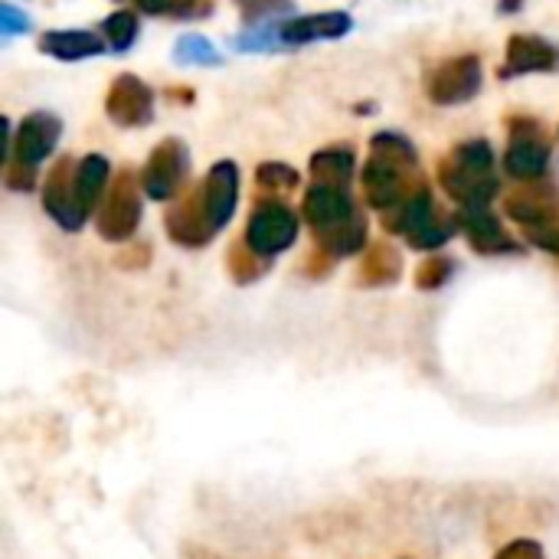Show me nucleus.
Returning <instances> with one entry per match:
<instances>
[{
  "mask_svg": "<svg viewBox=\"0 0 559 559\" xmlns=\"http://www.w3.org/2000/svg\"><path fill=\"white\" fill-rule=\"evenodd\" d=\"M416 174H419V160H416L413 144L396 131L377 134L373 154H370L367 170H364L367 203L373 210H383V213L403 206L423 187V180L416 183Z\"/></svg>",
  "mask_w": 559,
  "mask_h": 559,
  "instance_id": "1",
  "label": "nucleus"
},
{
  "mask_svg": "<svg viewBox=\"0 0 559 559\" xmlns=\"http://www.w3.org/2000/svg\"><path fill=\"white\" fill-rule=\"evenodd\" d=\"M305 219L331 255H350L367 242V219L354 206L347 187L314 183L305 197Z\"/></svg>",
  "mask_w": 559,
  "mask_h": 559,
  "instance_id": "2",
  "label": "nucleus"
},
{
  "mask_svg": "<svg viewBox=\"0 0 559 559\" xmlns=\"http://www.w3.org/2000/svg\"><path fill=\"white\" fill-rule=\"evenodd\" d=\"M439 180L452 200L462 206H488L498 193L495 177V151L488 141H465L459 144L439 167Z\"/></svg>",
  "mask_w": 559,
  "mask_h": 559,
  "instance_id": "3",
  "label": "nucleus"
},
{
  "mask_svg": "<svg viewBox=\"0 0 559 559\" xmlns=\"http://www.w3.org/2000/svg\"><path fill=\"white\" fill-rule=\"evenodd\" d=\"M386 229L403 233L409 239V246H416V249H436L452 239V223L436 216L432 193L426 187H419L403 206L386 213Z\"/></svg>",
  "mask_w": 559,
  "mask_h": 559,
  "instance_id": "4",
  "label": "nucleus"
},
{
  "mask_svg": "<svg viewBox=\"0 0 559 559\" xmlns=\"http://www.w3.org/2000/svg\"><path fill=\"white\" fill-rule=\"evenodd\" d=\"M236 200H239V170L229 160H219L206 174V180L200 183V190L190 197V203H193V210L203 219V226H206L210 236H216L233 219Z\"/></svg>",
  "mask_w": 559,
  "mask_h": 559,
  "instance_id": "5",
  "label": "nucleus"
},
{
  "mask_svg": "<svg viewBox=\"0 0 559 559\" xmlns=\"http://www.w3.org/2000/svg\"><path fill=\"white\" fill-rule=\"evenodd\" d=\"M295 236H298V216L292 213V206H285L282 200L255 203L249 226H246V246L259 259L285 252L295 242Z\"/></svg>",
  "mask_w": 559,
  "mask_h": 559,
  "instance_id": "6",
  "label": "nucleus"
},
{
  "mask_svg": "<svg viewBox=\"0 0 559 559\" xmlns=\"http://www.w3.org/2000/svg\"><path fill=\"white\" fill-rule=\"evenodd\" d=\"M75 170L79 164H72L69 157H62L52 174L46 177V190H43V203H46V213L69 233L82 229L85 223V203L79 197V187H75Z\"/></svg>",
  "mask_w": 559,
  "mask_h": 559,
  "instance_id": "7",
  "label": "nucleus"
},
{
  "mask_svg": "<svg viewBox=\"0 0 559 559\" xmlns=\"http://www.w3.org/2000/svg\"><path fill=\"white\" fill-rule=\"evenodd\" d=\"M141 219V197H138V183L134 177L124 170L118 174V180L108 187L105 200H102V213H98V233L105 239H128L138 229Z\"/></svg>",
  "mask_w": 559,
  "mask_h": 559,
  "instance_id": "8",
  "label": "nucleus"
},
{
  "mask_svg": "<svg viewBox=\"0 0 559 559\" xmlns=\"http://www.w3.org/2000/svg\"><path fill=\"white\" fill-rule=\"evenodd\" d=\"M481 88V59L478 56H459L442 62L429 75V95L436 105H462L472 102Z\"/></svg>",
  "mask_w": 559,
  "mask_h": 559,
  "instance_id": "9",
  "label": "nucleus"
},
{
  "mask_svg": "<svg viewBox=\"0 0 559 559\" xmlns=\"http://www.w3.org/2000/svg\"><path fill=\"white\" fill-rule=\"evenodd\" d=\"M59 131H62V121L56 115L33 111V115H26L20 121V131H13V141L7 147V157L16 160V164H23V167H36L59 144Z\"/></svg>",
  "mask_w": 559,
  "mask_h": 559,
  "instance_id": "10",
  "label": "nucleus"
},
{
  "mask_svg": "<svg viewBox=\"0 0 559 559\" xmlns=\"http://www.w3.org/2000/svg\"><path fill=\"white\" fill-rule=\"evenodd\" d=\"M550 141L540 134V128L534 121H524V128L511 134V144L504 151V170L518 180H540L550 167Z\"/></svg>",
  "mask_w": 559,
  "mask_h": 559,
  "instance_id": "11",
  "label": "nucleus"
},
{
  "mask_svg": "<svg viewBox=\"0 0 559 559\" xmlns=\"http://www.w3.org/2000/svg\"><path fill=\"white\" fill-rule=\"evenodd\" d=\"M187 177V147L180 141H164L154 147L147 167L141 170V187L151 200H170Z\"/></svg>",
  "mask_w": 559,
  "mask_h": 559,
  "instance_id": "12",
  "label": "nucleus"
},
{
  "mask_svg": "<svg viewBox=\"0 0 559 559\" xmlns=\"http://www.w3.org/2000/svg\"><path fill=\"white\" fill-rule=\"evenodd\" d=\"M105 111L111 115L115 124L141 128L154 115V95H151V88L138 75H118L115 85L108 88Z\"/></svg>",
  "mask_w": 559,
  "mask_h": 559,
  "instance_id": "13",
  "label": "nucleus"
},
{
  "mask_svg": "<svg viewBox=\"0 0 559 559\" xmlns=\"http://www.w3.org/2000/svg\"><path fill=\"white\" fill-rule=\"evenodd\" d=\"M550 69H559V49L554 43H547L540 36H527V33L511 36L508 62L501 66V79L531 75V72H550Z\"/></svg>",
  "mask_w": 559,
  "mask_h": 559,
  "instance_id": "14",
  "label": "nucleus"
},
{
  "mask_svg": "<svg viewBox=\"0 0 559 559\" xmlns=\"http://www.w3.org/2000/svg\"><path fill=\"white\" fill-rule=\"evenodd\" d=\"M354 26L350 13L341 10H328V13H311V16H298L282 23V43L288 46H305V43H321V39H337L347 36Z\"/></svg>",
  "mask_w": 559,
  "mask_h": 559,
  "instance_id": "15",
  "label": "nucleus"
},
{
  "mask_svg": "<svg viewBox=\"0 0 559 559\" xmlns=\"http://www.w3.org/2000/svg\"><path fill=\"white\" fill-rule=\"evenodd\" d=\"M459 223L468 233V242L478 252H514L518 246L511 242V236L504 233V226L498 223V216L488 206H462Z\"/></svg>",
  "mask_w": 559,
  "mask_h": 559,
  "instance_id": "16",
  "label": "nucleus"
},
{
  "mask_svg": "<svg viewBox=\"0 0 559 559\" xmlns=\"http://www.w3.org/2000/svg\"><path fill=\"white\" fill-rule=\"evenodd\" d=\"M39 49L62 62H75V59H92L105 52V39L88 29H56V33L39 36Z\"/></svg>",
  "mask_w": 559,
  "mask_h": 559,
  "instance_id": "17",
  "label": "nucleus"
},
{
  "mask_svg": "<svg viewBox=\"0 0 559 559\" xmlns=\"http://www.w3.org/2000/svg\"><path fill=\"white\" fill-rule=\"evenodd\" d=\"M354 174V154L350 147H328L318 151L311 157V177L314 183H328V187H347Z\"/></svg>",
  "mask_w": 559,
  "mask_h": 559,
  "instance_id": "18",
  "label": "nucleus"
},
{
  "mask_svg": "<svg viewBox=\"0 0 559 559\" xmlns=\"http://www.w3.org/2000/svg\"><path fill=\"white\" fill-rule=\"evenodd\" d=\"M75 187H79V197H82L85 210H92L102 200L105 187H108V160L102 154H88L75 170Z\"/></svg>",
  "mask_w": 559,
  "mask_h": 559,
  "instance_id": "19",
  "label": "nucleus"
},
{
  "mask_svg": "<svg viewBox=\"0 0 559 559\" xmlns=\"http://www.w3.org/2000/svg\"><path fill=\"white\" fill-rule=\"evenodd\" d=\"M174 62H180V66H219L223 56L216 52V46H213L206 36L187 33V36H180L177 46H174Z\"/></svg>",
  "mask_w": 559,
  "mask_h": 559,
  "instance_id": "20",
  "label": "nucleus"
},
{
  "mask_svg": "<svg viewBox=\"0 0 559 559\" xmlns=\"http://www.w3.org/2000/svg\"><path fill=\"white\" fill-rule=\"evenodd\" d=\"M102 33H105V39H108V46L115 52H124L138 39V16L131 10H118L102 23Z\"/></svg>",
  "mask_w": 559,
  "mask_h": 559,
  "instance_id": "21",
  "label": "nucleus"
},
{
  "mask_svg": "<svg viewBox=\"0 0 559 559\" xmlns=\"http://www.w3.org/2000/svg\"><path fill=\"white\" fill-rule=\"evenodd\" d=\"M255 180H259V187H269V190H278V187L292 190L298 183V170L288 164H278V160H269L255 170Z\"/></svg>",
  "mask_w": 559,
  "mask_h": 559,
  "instance_id": "22",
  "label": "nucleus"
},
{
  "mask_svg": "<svg viewBox=\"0 0 559 559\" xmlns=\"http://www.w3.org/2000/svg\"><path fill=\"white\" fill-rule=\"evenodd\" d=\"M524 233H527V239L537 249H547V252H557L559 255V216H550V219H544L537 226H527Z\"/></svg>",
  "mask_w": 559,
  "mask_h": 559,
  "instance_id": "23",
  "label": "nucleus"
},
{
  "mask_svg": "<svg viewBox=\"0 0 559 559\" xmlns=\"http://www.w3.org/2000/svg\"><path fill=\"white\" fill-rule=\"evenodd\" d=\"M246 20H269L272 13L288 10V0H236Z\"/></svg>",
  "mask_w": 559,
  "mask_h": 559,
  "instance_id": "24",
  "label": "nucleus"
},
{
  "mask_svg": "<svg viewBox=\"0 0 559 559\" xmlns=\"http://www.w3.org/2000/svg\"><path fill=\"white\" fill-rule=\"evenodd\" d=\"M0 26H3V36H13V33L29 29V16L20 13L10 0H3V3H0Z\"/></svg>",
  "mask_w": 559,
  "mask_h": 559,
  "instance_id": "25",
  "label": "nucleus"
},
{
  "mask_svg": "<svg viewBox=\"0 0 559 559\" xmlns=\"http://www.w3.org/2000/svg\"><path fill=\"white\" fill-rule=\"evenodd\" d=\"M144 13H193V0H138Z\"/></svg>",
  "mask_w": 559,
  "mask_h": 559,
  "instance_id": "26",
  "label": "nucleus"
},
{
  "mask_svg": "<svg viewBox=\"0 0 559 559\" xmlns=\"http://www.w3.org/2000/svg\"><path fill=\"white\" fill-rule=\"evenodd\" d=\"M445 275H449V265H445L442 259H432V262H429V269L419 275V282H423V285H436V282H442Z\"/></svg>",
  "mask_w": 559,
  "mask_h": 559,
  "instance_id": "27",
  "label": "nucleus"
}]
</instances>
